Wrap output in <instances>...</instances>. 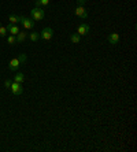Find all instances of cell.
I'll return each mask as SVG.
<instances>
[{
    "instance_id": "6da1fadb",
    "label": "cell",
    "mask_w": 137,
    "mask_h": 152,
    "mask_svg": "<svg viewBox=\"0 0 137 152\" xmlns=\"http://www.w3.org/2000/svg\"><path fill=\"white\" fill-rule=\"evenodd\" d=\"M30 15H32V18L34 21H41V19H44L45 12L41 7H34V8L30 10Z\"/></svg>"
},
{
    "instance_id": "7a4b0ae2",
    "label": "cell",
    "mask_w": 137,
    "mask_h": 152,
    "mask_svg": "<svg viewBox=\"0 0 137 152\" xmlns=\"http://www.w3.org/2000/svg\"><path fill=\"white\" fill-rule=\"evenodd\" d=\"M10 90L12 92V95L19 96V95H22V92H24V88H22V85H21L19 82H15V81H12Z\"/></svg>"
},
{
    "instance_id": "3957f363",
    "label": "cell",
    "mask_w": 137,
    "mask_h": 152,
    "mask_svg": "<svg viewBox=\"0 0 137 152\" xmlns=\"http://www.w3.org/2000/svg\"><path fill=\"white\" fill-rule=\"evenodd\" d=\"M52 36H54V30H52V28H44L43 30H41V33H40V37L43 38V40H45V41L51 40Z\"/></svg>"
},
{
    "instance_id": "277c9868",
    "label": "cell",
    "mask_w": 137,
    "mask_h": 152,
    "mask_svg": "<svg viewBox=\"0 0 137 152\" xmlns=\"http://www.w3.org/2000/svg\"><path fill=\"white\" fill-rule=\"evenodd\" d=\"M74 14L77 15L78 18H81V19H86V18H88V11L85 10L84 6H77V8H75V11H74Z\"/></svg>"
},
{
    "instance_id": "5b68a950",
    "label": "cell",
    "mask_w": 137,
    "mask_h": 152,
    "mask_svg": "<svg viewBox=\"0 0 137 152\" xmlns=\"http://www.w3.org/2000/svg\"><path fill=\"white\" fill-rule=\"evenodd\" d=\"M89 33V25H86L85 22L78 25V28H77V34L80 36H86Z\"/></svg>"
},
{
    "instance_id": "8992f818",
    "label": "cell",
    "mask_w": 137,
    "mask_h": 152,
    "mask_svg": "<svg viewBox=\"0 0 137 152\" xmlns=\"http://www.w3.org/2000/svg\"><path fill=\"white\" fill-rule=\"evenodd\" d=\"M19 60H18V58H14V59H11L10 63H8V70L11 71H15V70H18L19 69Z\"/></svg>"
},
{
    "instance_id": "52a82bcc",
    "label": "cell",
    "mask_w": 137,
    "mask_h": 152,
    "mask_svg": "<svg viewBox=\"0 0 137 152\" xmlns=\"http://www.w3.org/2000/svg\"><path fill=\"white\" fill-rule=\"evenodd\" d=\"M21 24L24 25V28L26 29V30H30V29L34 28V22L32 21V19L26 18V17H24V19H22V22H21Z\"/></svg>"
},
{
    "instance_id": "ba28073f",
    "label": "cell",
    "mask_w": 137,
    "mask_h": 152,
    "mask_svg": "<svg viewBox=\"0 0 137 152\" xmlns=\"http://www.w3.org/2000/svg\"><path fill=\"white\" fill-rule=\"evenodd\" d=\"M6 28H7V32H8L10 34H12V36H17V34L19 33V28H18L17 25H11V24H8L7 26H6Z\"/></svg>"
},
{
    "instance_id": "9c48e42d",
    "label": "cell",
    "mask_w": 137,
    "mask_h": 152,
    "mask_svg": "<svg viewBox=\"0 0 137 152\" xmlns=\"http://www.w3.org/2000/svg\"><path fill=\"white\" fill-rule=\"evenodd\" d=\"M26 37H28V33L25 32V30H19V33L17 34V43H19V44H22V43H25V40H26Z\"/></svg>"
},
{
    "instance_id": "30bf717a",
    "label": "cell",
    "mask_w": 137,
    "mask_h": 152,
    "mask_svg": "<svg viewBox=\"0 0 137 152\" xmlns=\"http://www.w3.org/2000/svg\"><path fill=\"white\" fill-rule=\"evenodd\" d=\"M108 41H110V44H113V45H117V44L119 43V34L111 33L110 36H108Z\"/></svg>"
},
{
    "instance_id": "8fae6325",
    "label": "cell",
    "mask_w": 137,
    "mask_h": 152,
    "mask_svg": "<svg viewBox=\"0 0 137 152\" xmlns=\"http://www.w3.org/2000/svg\"><path fill=\"white\" fill-rule=\"evenodd\" d=\"M29 38L30 41H33V43H37L40 38V33H37V32H32V33L29 34Z\"/></svg>"
},
{
    "instance_id": "7c38bea8",
    "label": "cell",
    "mask_w": 137,
    "mask_h": 152,
    "mask_svg": "<svg viewBox=\"0 0 137 152\" xmlns=\"http://www.w3.org/2000/svg\"><path fill=\"white\" fill-rule=\"evenodd\" d=\"M70 40H71V43L78 44L80 40H81V36H80V34H77V33H73V34H70Z\"/></svg>"
},
{
    "instance_id": "4fadbf2b",
    "label": "cell",
    "mask_w": 137,
    "mask_h": 152,
    "mask_svg": "<svg viewBox=\"0 0 137 152\" xmlns=\"http://www.w3.org/2000/svg\"><path fill=\"white\" fill-rule=\"evenodd\" d=\"M14 81H15V82H19V84H22V82L25 81V76L22 74V73H18V74H15Z\"/></svg>"
},
{
    "instance_id": "5bb4252c",
    "label": "cell",
    "mask_w": 137,
    "mask_h": 152,
    "mask_svg": "<svg viewBox=\"0 0 137 152\" xmlns=\"http://www.w3.org/2000/svg\"><path fill=\"white\" fill-rule=\"evenodd\" d=\"M8 22H10L11 25H17V24H18V15L11 14L10 17H8Z\"/></svg>"
},
{
    "instance_id": "9a60e30c",
    "label": "cell",
    "mask_w": 137,
    "mask_h": 152,
    "mask_svg": "<svg viewBox=\"0 0 137 152\" xmlns=\"http://www.w3.org/2000/svg\"><path fill=\"white\" fill-rule=\"evenodd\" d=\"M49 4V0H36V7H44Z\"/></svg>"
},
{
    "instance_id": "2e32d148",
    "label": "cell",
    "mask_w": 137,
    "mask_h": 152,
    "mask_svg": "<svg viewBox=\"0 0 137 152\" xmlns=\"http://www.w3.org/2000/svg\"><path fill=\"white\" fill-rule=\"evenodd\" d=\"M7 43L10 44V45H14V44L17 43V38H15V36H12V34H10V36L7 37Z\"/></svg>"
},
{
    "instance_id": "e0dca14e",
    "label": "cell",
    "mask_w": 137,
    "mask_h": 152,
    "mask_svg": "<svg viewBox=\"0 0 137 152\" xmlns=\"http://www.w3.org/2000/svg\"><path fill=\"white\" fill-rule=\"evenodd\" d=\"M26 53H19V56H18V60H19V63H26Z\"/></svg>"
},
{
    "instance_id": "ac0fdd59",
    "label": "cell",
    "mask_w": 137,
    "mask_h": 152,
    "mask_svg": "<svg viewBox=\"0 0 137 152\" xmlns=\"http://www.w3.org/2000/svg\"><path fill=\"white\" fill-rule=\"evenodd\" d=\"M7 34V28L6 26H0V37H4Z\"/></svg>"
},
{
    "instance_id": "d6986e66",
    "label": "cell",
    "mask_w": 137,
    "mask_h": 152,
    "mask_svg": "<svg viewBox=\"0 0 137 152\" xmlns=\"http://www.w3.org/2000/svg\"><path fill=\"white\" fill-rule=\"evenodd\" d=\"M11 84H12V81H11V80H6L4 81V86L7 88V89H10V88H11Z\"/></svg>"
},
{
    "instance_id": "ffe728a7",
    "label": "cell",
    "mask_w": 137,
    "mask_h": 152,
    "mask_svg": "<svg viewBox=\"0 0 137 152\" xmlns=\"http://www.w3.org/2000/svg\"><path fill=\"white\" fill-rule=\"evenodd\" d=\"M85 3H86V0H77V4L78 6H85Z\"/></svg>"
},
{
    "instance_id": "44dd1931",
    "label": "cell",
    "mask_w": 137,
    "mask_h": 152,
    "mask_svg": "<svg viewBox=\"0 0 137 152\" xmlns=\"http://www.w3.org/2000/svg\"><path fill=\"white\" fill-rule=\"evenodd\" d=\"M0 26H1V24H0Z\"/></svg>"
}]
</instances>
